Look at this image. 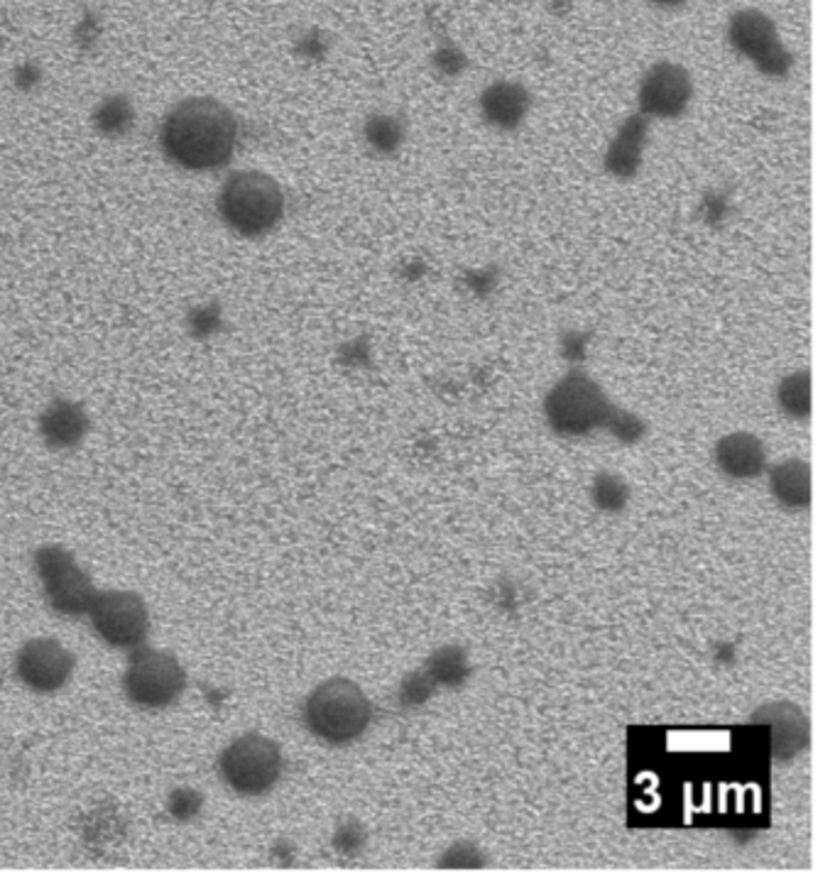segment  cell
Masks as SVG:
<instances>
[{
    "label": "cell",
    "mask_w": 835,
    "mask_h": 884,
    "mask_svg": "<svg viewBox=\"0 0 835 884\" xmlns=\"http://www.w3.org/2000/svg\"><path fill=\"white\" fill-rule=\"evenodd\" d=\"M236 140L238 123L233 113L213 99L181 101L162 128L167 157L187 169L226 165L236 150Z\"/></svg>",
    "instance_id": "6da1fadb"
},
{
    "label": "cell",
    "mask_w": 835,
    "mask_h": 884,
    "mask_svg": "<svg viewBox=\"0 0 835 884\" xmlns=\"http://www.w3.org/2000/svg\"><path fill=\"white\" fill-rule=\"evenodd\" d=\"M372 718V706L362 688L334 676V679L319 684L305 704L307 728L329 745H348L368 731Z\"/></svg>",
    "instance_id": "7a4b0ae2"
},
{
    "label": "cell",
    "mask_w": 835,
    "mask_h": 884,
    "mask_svg": "<svg viewBox=\"0 0 835 884\" xmlns=\"http://www.w3.org/2000/svg\"><path fill=\"white\" fill-rule=\"evenodd\" d=\"M610 411L608 395L584 370L566 373L544 397V417L549 427L568 439L605 429Z\"/></svg>",
    "instance_id": "3957f363"
},
{
    "label": "cell",
    "mask_w": 835,
    "mask_h": 884,
    "mask_svg": "<svg viewBox=\"0 0 835 884\" xmlns=\"http://www.w3.org/2000/svg\"><path fill=\"white\" fill-rule=\"evenodd\" d=\"M221 213L238 234L262 236L282 218L285 193L270 175L246 169L233 175L223 187Z\"/></svg>",
    "instance_id": "277c9868"
},
{
    "label": "cell",
    "mask_w": 835,
    "mask_h": 884,
    "mask_svg": "<svg viewBox=\"0 0 835 884\" xmlns=\"http://www.w3.org/2000/svg\"><path fill=\"white\" fill-rule=\"evenodd\" d=\"M730 50L747 59L749 64L759 71L762 77L782 81L792 75L794 54L784 44L779 26L772 16L759 8H740L735 10L725 28Z\"/></svg>",
    "instance_id": "5b68a950"
},
{
    "label": "cell",
    "mask_w": 835,
    "mask_h": 884,
    "mask_svg": "<svg viewBox=\"0 0 835 884\" xmlns=\"http://www.w3.org/2000/svg\"><path fill=\"white\" fill-rule=\"evenodd\" d=\"M282 753L275 741L248 733L228 745L219 757L221 779L240 796H265L282 777Z\"/></svg>",
    "instance_id": "8992f818"
},
{
    "label": "cell",
    "mask_w": 835,
    "mask_h": 884,
    "mask_svg": "<svg viewBox=\"0 0 835 884\" xmlns=\"http://www.w3.org/2000/svg\"><path fill=\"white\" fill-rule=\"evenodd\" d=\"M123 688L132 704L140 708H167L185 694L187 672L172 654L136 647L123 676Z\"/></svg>",
    "instance_id": "52a82bcc"
},
{
    "label": "cell",
    "mask_w": 835,
    "mask_h": 884,
    "mask_svg": "<svg viewBox=\"0 0 835 884\" xmlns=\"http://www.w3.org/2000/svg\"><path fill=\"white\" fill-rule=\"evenodd\" d=\"M34 566L52 608L62 615L89 613L93 598L99 596L89 574L74 562L64 547H42L34 554Z\"/></svg>",
    "instance_id": "ba28073f"
},
{
    "label": "cell",
    "mask_w": 835,
    "mask_h": 884,
    "mask_svg": "<svg viewBox=\"0 0 835 884\" xmlns=\"http://www.w3.org/2000/svg\"><path fill=\"white\" fill-rule=\"evenodd\" d=\"M91 623L96 635L116 649L140 647L150 629V610L142 596L130 590H108L93 598Z\"/></svg>",
    "instance_id": "9c48e42d"
},
{
    "label": "cell",
    "mask_w": 835,
    "mask_h": 884,
    "mask_svg": "<svg viewBox=\"0 0 835 884\" xmlns=\"http://www.w3.org/2000/svg\"><path fill=\"white\" fill-rule=\"evenodd\" d=\"M694 101V77L684 64L662 59L637 83V113L649 120H679Z\"/></svg>",
    "instance_id": "30bf717a"
},
{
    "label": "cell",
    "mask_w": 835,
    "mask_h": 884,
    "mask_svg": "<svg viewBox=\"0 0 835 884\" xmlns=\"http://www.w3.org/2000/svg\"><path fill=\"white\" fill-rule=\"evenodd\" d=\"M74 654L57 639H30L20 647L16 659L18 679L38 694H54L64 688L74 674Z\"/></svg>",
    "instance_id": "8fae6325"
},
{
    "label": "cell",
    "mask_w": 835,
    "mask_h": 884,
    "mask_svg": "<svg viewBox=\"0 0 835 884\" xmlns=\"http://www.w3.org/2000/svg\"><path fill=\"white\" fill-rule=\"evenodd\" d=\"M649 130H652V120L637 111L620 120V126L615 128L608 148H605L603 155L605 175L617 181L635 179L645 165Z\"/></svg>",
    "instance_id": "7c38bea8"
},
{
    "label": "cell",
    "mask_w": 835,
    "mask_h": 884,
    "mask_svg": "<svg viewBox=\"0 0 835 884\" xmlns=\"http://www.w3.org/2000/svg\"><path fill=\"white\" fill-rule=\"evenodd\" d=\"M478 116L488 128L513 132L525 123L531 113V91L517 79H495L478 93Z\"/></svg>",
    "instance_id": "4fadbf2b"
},
{
    "label": "cell",
    "mask_w": 835,
    "mask_h": 884,
    "mask_svg": "<svg viewBox=\"0 0 835 884\" xmlns=\"http://www.w3.org/2000/svg\"><path fill=\"white\" fill-rule=\"evenodd\" d=\"M713 464L730 480H755L767 470L765 441L753 431H730L713 446Z\"/></svg>",
    "instance_id": "5bb4252c"
},
{
    "label": "cell",
    "mask_w": 835,
    "mask_h": 884,
    "mask_svg": "<svg viewBox=\"0 0 835 884\" xmlns=\"http://www.w3.org/2000/svg\"><path fill=\"white\" fill-rule=\"evenodd\" d=\"M755 723H767L772 735V755L779 762H789L808 747V718L794 704H767L755 716Z\"/></svg>",
    "instance_id": "9a60e30c"
},
{
    "label": "cell",
    "mask_w": 835,
    "mask_h": 884,
    "mask_svg": "<svg viewBox=\"0 0 835 884\" xmlns=\"http://www.w3.org/2000/svg\"><path fill=\"white\" fill-rule=\"evenodd\" d=\"M769 490L772 498L786 510H806L811 505V466L802 458H786L772 466Z\"/></svg>",
    "instance_id": "2e32d148"
},
{
    "label": "cell",
    "mask_w": 835,
    "mask_h": 884,
    "mask_svg": "<svg viewBox=\"0 0 835 884\" xmlns=\"http://www.w3.org/2000/svg\"><path fill=\"white\" fill-rule=\"evenodd\" d=\"M362 140L380 157H392L407 142V126L395 113H372L362 123Z\"/></svg>",
    "instance_id": "e0dca14e"
},
{
    "label": "cell",
    "mask_w": 835,
    "mask_h": 884,
    "mask_svg": "<svg viewBox=\"0 0 835 884\" xmlns=\"http://www.w3.org/2000/svg\"><path fill=\"white\" fill-rule=\"evenodd\" d=\"M774 399L782 415L789 419H808L811 417V373L794 370L779 380Z\"/></svg>",
    "instance_id": "ac0fdd59"
},
{
    "label": "cell",
    "mask_w": 835,
    "mask_h": 884,
    "mask_svg": "<svg viewBox=\"0 0 835 884\" xmlns=\"http://www.w3.org/2000/svg\"><path fill=\"white\" fill-rule=\"evenodd\" d=\"M434 684H444V686H451L458 688L466 679H468V657L461 647H441L434 657L429 659L427 669H425Z\"/></svg>",
    "instance_id": "d6986e66"
},
{
    "label": "cell",
    "mask_w": 835,
    "mask_h": 884,
    "mask_svg": "<svg viewBox=\"0 0 835 884\" xmlns=\"http://www.w3.org/2000/svg\"><path fill=\"white\" fill-rule=\"evenodd\" d=\"M83 427H87V421H83L81 411L64 403L54 405L44 417V434L57 444H74L83 434Z\"/></svg>",
    "instance_id": "ffe728a7"
},
{
    "label": "cell",
    "mask_w": 835,
    "mask_h": 884,
    "mask_svg": "<svg viewBox=\"0 0 835 884\" xmlns=\"http://www.w3.org/2000/svg\"><path fill=\"white\" fill-rule=\"evenodd\" d=\"M590 495L593 503H596V507H600V510L620 513L625 510L627 500H630V488H627V483L620 476L603 470V474H598L596 480H593Z\"/></svg>",
    "instance_id": "44dd1931"
},
{
    "label": "cell",
    "mask_w": 835,
    "mask_h": 884,
    "mask_svg": "<svg viewBox=\"0 0 835 884\" xmlns=\"http://www.w3.org/2000/svg\"><path fill=\"white\" fill-rule=\"evenodd\" d=\"M431 62H434V69H437L439 75H444V77H461L464 71L468 69L466 52L456 42H449V40L441 42L437 47V52H434Z\"/></svg>",
    "instance_id": "7402d4cb"
},
{
    "label": "cell",
    "mask_w": 835,
    "mask_h": 884,
    "mask_svg": "<svg viewBox=\"0 0 835 884\" xmlns=\"http://www.w3.org/2000/svg\"><path fill=\"white\" fill-rule=\"evenodd\" d=\"M434 684L431 676L427 672H417V674H409L402 688H399V704L402 706H419L425 704V701L434 694Z\"/></svg>",
    "instance_id": "603a6c76"
},
{
    "label": "cell",
    "mask_w": 835,
    "mask_h": 884,
    "mask_svg": "<svg viewBox=\"0 0 835 884\" xmlns=\"http://www.w3.org/2000/svg\"><path fill=\"white\" fill-rule=\"evenodd\" d=\"M486 865V857L478 851L474 843H456L446 851L439 860V867H483Z\"/></svg>",
    "instance_id": "cb8c5ba5"
},
{
    "label": "cell",
    "mask_w": 835,
    "mask_h": 884,
    "mask_svg": "<svg viewBox=\"0 0 835 884\" xmlns=\"http://www.w3.org/2000/svg\"><path fill=\"white\" fill-rule=\"evenodd\" d=\"M605 429L613 431L617 439H623V441H637L639 436L645 434V424L639 421L637 417L627 415V411L613 407L610 419H608V424H605Z\"/></svg>",
    "instance_id": "d4e9b609"
},
{
    "label": "cell",
    "mask_w": 835,
    "mask_h": 884,
    "mask_svg": "<svg viewBox=\"0 0 835 884\" xmlns=\"http://www.w3.org/2000/svg\"><path fill=\"white\" fill-rule=\"evenodd\" d=\"M649 6H655V8H667V10H672V8H682L686 0H647Z\"/></svg>",
    "instance_id": "484cf974"
}]
</instances>
